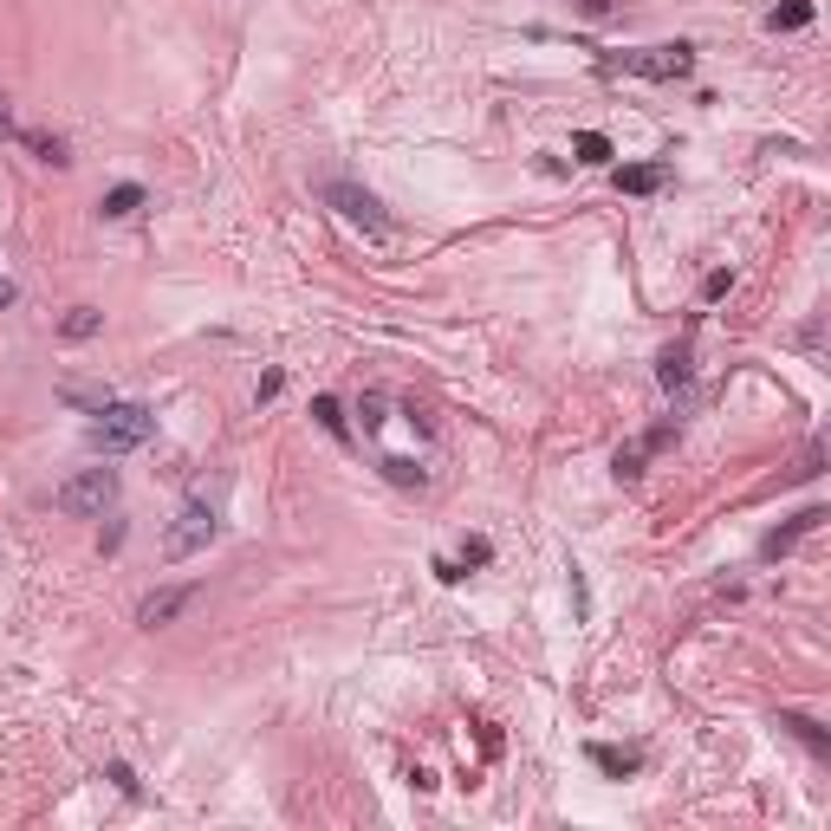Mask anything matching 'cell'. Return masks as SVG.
Here are the masks:
<instances>
[{"label":"cell","mask_w":831,"mask_h":831,"mask_svg":"<svg viewBox=\"0 0 831 831\" xmlns=\"http://www.w3.org/2000/svg\"><path fill=\"white\" fill-rule=\"evenodd\" d=\"M149 436H156V416H149L144 403H98V409H92V429H85L92 455H104V461L144 448Z\"/></svg>","instance_id":"6da1fadb"},{"label":"cell","mask_w":831,"mask_h":831,"mask_svg":"<svg viewBox=\"0 0 831 831\" xmlns=\"http://www.w3.org/2000/svg\"><path fill=\"white\" fill-rule=\"evenodd\" d=\"M52 507L72 513V520H104L117 507V468H79L72 481H59Z\"/></svg>","instance_id":"7a4b0ae2"},{"label":"cell","mask_w":831,"mask_h":831,"mask_svg":"<svg viewBox=\"0 0 831 831\" xmlns=\"http://www.w3.org/2000/svg\"><path fill=\"white\" fill-rule=\"evenodd\" d=\"M695 65V46L683 40H663V46H631V52H611L604 72H631V79H683Z\"/></svg>","instance_id":"3957f363"},{"label":"cell","mask_w":831,"mask_h":831,"mask_svg":"<svg viewBox=\"0 0 831 831\" xmlns=\"http://www.w3.org/2000/svg\"><path fill=\"white\" fill-rule=\"evenodd\" d=\"M221 539V520H215V507L208 500H189L176 520H169V533H163V559H189L201 546H215Z\"/></svg>","instance_id":"277c9868"},{"label":"cell","mask_w":831,"mask_h":831,"mask_svg":"<svg viewBox=\"0 0 831 831\" xmlns=\"http://www.w3.org/2000/svg\"><path fill=\"white\" fill-rule=\"evenodd\" d=\"M319 196L332 201L351 228H364V235H391V215H384V201L371 196V189H357V183H325Z\"/></svg>","instance_id":"5b68a950"},{"label":"cell","mask_w":831,"mask_h":831,"mask_svg":"<svg viewBox=\"0 0 831 831\" xmlns=\"http://www.w3.org/2000/svg\"><path fill=\"white\" fill-rule=\"evenodd\" d=\"M189 604H196V591L189 585H163V591H149L144 604H137V624H144V631H163V624H176Z\"/></svg>","instance_id":"8992f818"},{"label":"cell","mask_w":831,"mask_h":831,"mask_svg":"<svg viewBox=\"0 0 831 831\" xmlns=\"http://www.w3.org/2000/svg\"><path fill=\"white\" fill-rule=\"evenodd\" d=\"M663 176H669L663 163H631V169H617V189H624V196H656Z\"/></svg>","instance_id":"52a82bcc"},{"label":"cell","mask_w":831,"mask_h":831,"mask_svg":"<svg viewBox=\"0 0 831 831\" xmlns=\"http://www.w3.org/2000/svg\"><path fill=\"white\" fill-rule=\"evenodd\" d=\"M137 208H144V189H137V183H117V189H111V196L98 201V215H104V221H131Z\"/></svg>","instance_id":"ba28073f"},{"label":"cell","mask_w":831,"mask_h":831,"mask_svg":"<svg viewBox=\"0 0 831 831\" xmlns=\"http://www.w3.org/2000/svg\"><path fill=\"white\" fill-rule=\"evenodd\" d=\"M780 728H786V734H799V740H806V747H812L819 760H831V734L819 728V721H806V715H792V708H786V715H780Z\"/></svg>","instance_id":"9c48e42d"},{"label":"cell","mask_w":831,"mask_h":831,"mask_svg":"<svg viewBox=\"0 0 831 831\" xmlns=\"http://www.w3.org/2000/svg\"><path fill=\"white\" fill-rule=\"evenodd\" d=\"M819 520H825V513H819V507H806V513H799V520H792L786 533H773V539H767V559H780L786 546H792V539H806L812 527H819Z\"/></svg>","instance_id":"30bf717a"},{"label":"cell","mask_w":831,"mask_h":831,"mask_svg":"<svg viewBox=\"0 0 831 831\" xmlns=\"http://www.w3.org/2000/svg\"><path fill=\"white\" fill-rule=\"evenodd\" d=\"M806 20H812V0H786V7L767 13V27H773V33H799Z\"/></svg>","instance_id":"8fae6325"},{"label":"cell","mask_w":831,"mask_h":831,"mask_svg":"<svg viewBox=\"0 0 831 831\" xmlns=\"http://www.w3.org/2000/svg\"><path fill=\"white\" fill-rule=\"evenodd\" d=\"M98 325H104V319H98V305H72V312L59 319V332H65V339H92Z\"/></svg>","instance_id":"7c38bea8"},{"label":"cell","mask_w":831,"mask_h":831,"mask_svg":"<svg viewBox=\"0 0 831 831\" xmlns=\"http://www.w3.org/2000/svg\"><path fill=\"white\" fill-rule=\"evenodd\" d=\"M312 416H319V429H325L332 442H351V429H344V416H339V403H332V396H319V403H312Z\"/></svg>","instance_id":"4fadbf2b"},{"label":"cell","mask_w":831,"mask_h":831,"mask_svg":"<svg viewBox=\"0 0 831 831\" xmlns=\"http://www.w3.org/2000/svg\"><path fill=\"white\" fill-rule=\"evenodd\" d=\"M663 384H669V391H683V384H688V344L663 351Z\"/></svg>","instance_id":"5bb4252c"},{"label":"cell","mask_w":831,"mask_h":831,"mask_svg":"<svg viewBox=\"0 0 831 831\" xmlns=\"http://www.w3.org/2000/svg\"><path fill=\"white\" fill-rule=\"evenodd\" d=\"M591 760H598L604 773H631V767H636V754H631V747H624V754H617V747H591Z\"/></svg>","instance_id":"9a60e30c"},{"label":"cell","mask_w":831,"mask_h":831,"mask_svg":"<svg viewBox=\"0 0 831 831\" xmlns=\"http://www.w3.org/2000/svg\"><path fill=\"white\" fill-rule=\"evenodd\" d=\"M27 144L40 149V163H52V169H65V163H72V156H65V144H59V137H40V131H27Z\"/></svg>","instance_id":"2e32d148"},{"label":"cell","mask_w":831,"mask_h":831,"mask_svg":"<svg viewBox=\"0 0 831 831\" xmlns=\"http://www.w3.org/2000/svg\"><path fill=\"white\" fill-rule=\"evenodd\" d=\"M604 156H611V144H604L598 131H585V137H579V163H604Z\"/></svg>","instance_id":"e0dca14e"},{"label":"cell","mask_w":831,"mask_h":831,"mask_svg":"<svg viewBox=\"0 0 831 831\" xmlns=\"http://www.w3.org/2000/svg\"><path fill=\"white\" fill-rule=\"evenodd\" d=\"M656 442H663V436H650V448H656ZM636 461H643V442H636V448H624V455H617V475H624V481H631V475H636Z\"/></svg>","instance_id":"ac0fdd59"},{"label":"cell","mask_w":831,"mask_h":831,"mask_svg":"<svg viewBox=\"0 0 831 831\" xmlns=\"http://www.w3.org/2000/svg\"><path fill=\"white\" fill-rule=\"evenodd\" d=\"M461 559H468V565H488L494 546H488V539H468V546H461Z\"/></svg>","instance_id":"d6986e66"},{"label":"cell","mask_w":831,"mask_h":831,"mask_svg":"<svg viewBox=\"0 0 831 831\" xmlns=\"http://www.w3.org/2000/svg\"><path fill=\"white\" fill-rule=\"evenodd\" d=\"M734 287V273H708V280H702V299H721Z\"/></svg>","instance_id":"ffe728a7"},{"label":"cell","mask_w":831,"mask_h":831,"mask_svg":"<svg viewBox=\"0 0 831 831\" xmlns=\"http://www.w3.org/2000/svg\"><path fill=\"white\" fill-rule=\"evenodd\" d=\"M0 137H13V111H7V92H0Z\"/></svg>","instance_id":"44dd1931"},{"label":"cell","mask_w":831,"mask_h":831,"mask_svg":"<svg viewBox=\"0 0 831 831\" xmlns=\"http://www.w3.org/2000/svg\"><path fill=\"white\" fill-rule=\"evenodd\" d=\"M0 305H13V287H7V280H0Z\"/></svg>","instance_id":"7402d4cb"}]
</instances>
